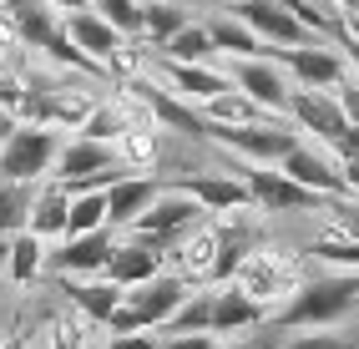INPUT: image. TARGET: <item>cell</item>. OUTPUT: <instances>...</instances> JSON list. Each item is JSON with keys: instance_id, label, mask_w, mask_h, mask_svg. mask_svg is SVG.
Here are the masks:
<instances>
[{"instance_id": "obj_1", "label": "cell", "mask_w": 359, "mask_h": 349, "mask_svg": "<svg viewBox=\"0 0 359 349\" xmlns=\"http://www.w3.org/2000/svg\"><path fill=\"white\" fill-rule=\"evenodd\" d=\"M359 304V273H339V278H314L304 284L289 304L278 309L283 329H309V324H339L349 309Z\"/></svg>"}, {"instance_id": "obj_2", "label": "cell", "mask_w": 359, "mask_h": 349, "mask_svg": "<svg viewBox=\"0 0 359 349\" xmlns=\"http://www.w3.org/2000/svg\"><path fill=\"white\" fill-rule=\"evenodd\" d=\"M0 6H6L0 15L11 20V31H15L20 41H31V46H41V51H51L56 61L81 66V71H102L97 56H86L81 46L56 26V15H51V6H46V0H0Z\"/></svg>"}, {"instance_id": "obj_3", "label": "cell", "mask_w": 359, "mask_h": 349, "mask_svg": "<svg viewBox=\"0 0 359 349\" xmlns=\"http://www.w3.org/2000/svg\"><path fill=\"white\" fill-rule=\"evenodd\" d=\"M187 299V284L182 278H167V273H152V278H142V284H127V294H122V304L111 309V329H122V334H132V329H147V324H162L167 314H172L177 304Z\"/></svg>"}, {"instance_id": "obj_4", "label": "cell", "mask_w": 359, "mask_h": 349, "mask_svg": "<svg viewBox=\"0 0 359 349\" xmlns=\"http://www.w3.org/2000/svg\"><path fill=\"white\" fill-rule=\"evenodd\" d=\"M56 172L66 182V193H86V188H107V182L122 177V157L97 137H76L56 152Z\"/></svg>"}, {"instance_id": "obj_5", "label": "cell", "mask_w": 359, "mask_h": 349, "mask_svg": "<svg viewBox=\"0 0 359 349\" xmlns=\"http://www.w3.org/2000/svg\"><path fill=\"white\" fill-rule=\"evenodd\" d=\"M61 152V137L51 127H15L6 142H0V172L20 177V182H36L41 172H51V162Z\"/></svg>"}, {"instance_id": "obj_6", "label": "cell", "mask_w": 359, "mask_h": 349, "mask_svg": "<svg viewBox=\"0 0 359 349\" xmlns=\"http://www.w3.org/2000/svg\"><path fill=\"white\" fill-rule=\"evenodd\" d=\"M203 213H208V207H203L198 198H187V193H167V198L157 193V198L132 218V233H137V238H147V243H167L172 233L193 228Z\"/></svg>"}, {"instance_id": "obj_7", "label": "cell", "mask_w": 359, "mask_h": 349, "mask_svg": "<svg viewBox=\"0 0 359 349\" xmlns=\"http://www.w3.org/2000/svg\"><path fill=\"white\" fill-rule=\"evenodd\" d=\"M208 142H223L243 157H263V162H278L289 147H299V132H283L273 122H243V127H228V122H212Z\"/></svg>"}, {"instance_id": "obj_8", "label": "cell", "mask_w": 359, "mask_h": 349, "mask_svg": "<svg viewBox=\"0 0 359 349\" xmlns=\"http://www.w3.org/2000/svg\"><path fill=\"white\" fill-rule=\"evenodd\" d=\"M228 15H238L258 41H273V46H309L314 41V31H309L304 20H294L278 0H238Z\"/></svg>"}, {"instance_id": "obj_9", "label": "cell", "mask_w": 359, "mask_h": 349, "mask_svg": "<svg viewBox=\"0 0 359 349\" xmlns=\"http://www.w3.org/2000/svg\"><path fill=\"white\" fill-rule=\"evenodd\" d=\"M243 182H248V193L258 207H269V213H304V207H324V193L314 188H304V182H294L289 172H248L243 167Z\"/></svg>"}, {"instance_id": "obj_10", "label": "cell", "mask_w": 359, "mask_h": 349, "mask_svg": "<svg viewBox=\"0 0 359 349\" xmlns=\"http://www.w3.org/2000/svg\"><path fill=\"white\" fill-rule=\"evenodd\" d=\"M228 81L243 91V97H253L263 111H283V102H289V86H283L278 66H273V61H263V56H238Z\"/></svg>"}, {"instance_id": "obj_11", "label": "cell", "mask_w": 359, "mask_h": 349, "mask_svg": "<svg viewBox=\"0 0 359 349\" xmlns=\"http://www.w3.org/2000/svg\"><path fill=\"white\" fill-rule=\"evenodd\" d=\"M289 107L294 116H299V127H309V132H319L324 142L334 147L339 137L349 132V122H344V111H339V102H329L319 86H304V91H289Z\"/></svg>"}, {"instance_id": "obj_12", "label": "cell", "mask_w": 359, "mask_h": 349, "mask_svg": "<svg viewBox=\"0 0 359 349\" xmlns=\"http://www.w3.org/2000/svg\"><path fill=\"white\" fill-rule=\"evenodd\" d=\"M278 172H289L294 182H304V188H314V193H324V198H344V193H349L344 172L334 167L329 157L309 152V147H289V152L278 157Z\"/></svg>"}, {"instance_id": "obj_13", "label": "cell", "mask_w": 359, "mask_h": 349, "mask_svg": "<svg viewBox=\"0 0 359 349\" xmlns=\"http://www.w3.org/2000/svg\"><path fill=\"white\" fill-rule=\"evenodd\" d=\"M107 253H111V233L102 223L91 233H66V248H56L51 259H46V268L51 273H86V268H102Z\"/></svg>"}, {"instance_id": "obj_14", "label": "cell", "mask_w": 359, "mask_h": 349, "mask_svg": "<svg viewBox=\"0 0 359 349\" xmlns=\"http://www.w3.org/2000/svg\"><path fill=\"white\" fill-rule=\"evenodd\" d=\"M273 61H283L304 86H339L344 81V61L334 51H319V46H278L269 51Z\"/></svg>"}, {"instance_id": "obj_15", "label": "cell", "mask_w": 359, "mask_h": 349, "mask_svg": "<svg viewBox=\"0 0 359 349\" xmlns=\"http://www.w3.org/2000/svg\"><path fill=\"white\" fill-rule=\"evenodd\" d=\"M157 264H162V253H157V243H147V238H137V243H122V248L111 243V253H107V264H102V273L111 278L116 289H127V284H142V278H152V273H157Z\"/></svg>"}, {"instance_id": "obj_16", "label": "cell", "mask_w": 359, "mask_h": 349, "mask_svg": "<svg viewBox=\"0 0 359 349\" xmlns=\"http://www.w3.org/2000/svg\"><path fill=\"white\" fill-rule=\"evenodd\" d=\"M132 97L147 107L152 116H162L167 127H177V132H187V137H208L212 132V122L203 111H193V107H182V102H172L167 91H157V86H147V81H132Z\"/></svg>"}, {"instance_id": "obj_17", "label": "cell", "mask_w": 359, "mask_h": 349, "mask_svg": "<svg viewBox=\"0 0 359 349\" xmlns=\"http://www.w3.org/2000/svg\"><path fill=\"white\" fill-rule=\"evenodd\" d=\"M61 31H66L71 41H76L86 56H97V61H111V51L122 46V31L107 26V20H102L97 11H91V6H86V11H71Z\"/></svg>"}, {"instance_id": "obj_18", "label": "cell", "mask_w": 359, "mask_h": 349, "mask_svg": "<svg viewBox=\"0 0 359 349\" xmlns=\"http://www.w3.org/2000/svg\"><path fill=\"white\" fill-rule=\"evenodd\" d=\"M102 193H107V223H132L162 188L152 177H116V182H107Z\"/></svg>"}, {"instance_id": "obj_19", "label": "cell", "mask_w": 359, "mask_h": 349, "mask_svg": "<svg viewBox=\"0 0 359 349\" xmlns=\"http://www.w3.org/2000/svg\"><path fill=\"white\" fill-rule=\"evenodd\" d=\"M167 76H172V86H177V91H187L193 102H208V97H218V91H228V86H233L228 76L208 71L203 61H172V56H167Z\"/></svg>"}, {"instance_id": "obj_20", "label": "cell", "mask_w": 359, "mask_h": 349, "mask_svg": "<svg viewBox=\"0 0 359 349\" xmlns=\"http://www.w3.org/2000/svg\"><path fill=\"white\" fill-rule=\"evenodd\" d=\"M182 193L187 198H198L203 207H243V203H253V193H248V182H238V177H193V182H182Z\"/></svg>"}, {"instance_id": "obj_21", "label": "cell", "mask_w": 359, "mask_h": 349, "mask_svg": "<svg viewBox=\"0 0 359 349\" xmlns=\"http://www.w3.org/2000/svg\"><path fill=\"white\" fill-rule=\"evenodd\" d=\"M263 319V304L248 299L243 289H228V294H212V319L208 329H248V324Z\"/></svg>"}, {"instance_id": "obj_22", "label": "cell", "mask_w": 359, "mask_h": 349, "mask_svg": "<svg viewBox=\"0 0 359 349\" xmlns=\"http://www.w3.org/2000/svg\"><path fill=\"white\" fill-rule=\"evenodd\" d=\"M66 207H71V193H66V182H56V188H46V193L31 203V218H26V228L36 233V238L66 233Z\"/></svg>"}, {"instance_id": "obj_23", "label": "cell", "mask_w": 359, "mask_h": 349, "mask_svg": "<svg viewBox=\"0 0 359 349\" xmlns=\"http://www.w3.org/2000/svg\"><path fill=\"white\" fill-rule=\"evenodd\" d=\"M203 31H208L212 46H218V51H228V56H263V41H258L238 15H212Z\"/></svg>"}, {"instance_id": "obj_24", "label": "cell", "mask_w": 359, "mask_h": 349, "mask_svg": "<svg viewBox=\"0 0 359 349\" xmlns=\"http://www.w3.org/2000/svg\"><path fill=\"white\" fill-rule=\"evenodd\" d=\"M31 203H36L31 182H20V177H6V172H0V238H6V233H20V228H26Z\"/></svg>"}, {"instance_id": "obj_25", "label": "cell", "mask_w": 359, "mask_h": 349, "mask_svg": "<svg viewBox=\"0 0 359 349\" xmlns=\"http://www.w3.org/2000/svg\"><path fill=\"white\" fill-rule=\"evenodd\" d=\"M66 294H71V304H81L91 319H111V309L122 304V289L111 284V278H102V284H81V278H66Z\"/></svg>"}, {"instance_id": "obj_26", "label": "cell", "mask_w": 359, "mask_h": 349, "mask_svg": "<svg viewBox=\"0 0 359 349\" xmlns=\"http://www.w3.org/2000/svg\"><path fill=\"white\" fill-rule=\"evenodd\" d=\"M203 107H208V111H203L208 122H228V127L263 122V107H258L253 97H243V91H233V86H228V91H218V97H208Z\"/></svg>"}, {"instance_id": "obj_27", "label": "cell", "mask_w": 359, "mask_h": 349, "mask_svg": "<svg viewBox=\"0 0 359 349\" xmlns=\"http://www.w3.org/2000/svg\"><path fill=\"white\" fill-rule=\"evenodd\" d=\"M182 26H187V11L172 6V0H152V6H142V36H152V46H167Z\"/></svg>"}, {"instance_id": "obj_28", "label": "cell", "mask_w": 359, "mask_h": 349, "mask_svg": "<svg viewBox=\"0 0 359 349\" xmlns=\"http://www.w3.org/2000/svg\"><path fill=\"white\" fill-rule=\"evenodd\" d=\"M107 223V193L102 188H86L71 198L66 207V233H91V228H102Z\"/></svg>"}, {"instance_id": "obj_29", "label": "cell", "mask_w": 359, "mask_h": 349, "mask_svg": "<svg viewBox=\"0 0 359 349\" xmlns=\"http://www.w3.org/2000/svg\"><path fill=\"white\" fill-rule=\"evenodd\" d=\"M162 56H172V61H208V56H218V46H212V36H208L203 26L187 20V26L162 46Z\"/></svg>"}, {"instance_id": "obj_30", "label": "cell", "mask_w": 359, "mask_h": 349, "mask_svg": "<svg viewBox=\"0 0 359 349\" xmlns=\"http://www.w3.org/2000/svg\"><path fill=\"white\" fill-rule=\"evenodd\" d=\"M208 319H212V294H193V299H182V304L167 314L162 324H167L172 334H203Z\"/></svg>"}, {"instance_id": "obj_31", "label": "cell", "mask_w": 359, "mask_h": 349, "mask_svg": "<svg viewBox=\"0 0 359 349\" xmlns=\"http://www.w3.org/2000/svg\"><path fill=\"white\" fill-rule=\"evenodd\" d=\"M309 253H314V259H329V264H354L359 268V238H354L349 228H339V223H334L329 233H319Z\"/></svg>"}, {"instance_id": "obj_32", "label": "cell", "mask_w": 359, "mask_h": 349, "mask_svg": "<svg viewBox=\"0 0 359 349\" xmlns=\"http://www.w3.org/2000/svg\"><path fill=\"white\" fill-rule=\"evenodd\" d=\"M91 11H97L107 26H116L122 36H142V6L137 0H86Z\"/></svg>"}, {"instance_id": "obj_33", "label": "cell", "mask_w": 359, "mask_h": 349, "mask_svg": "<svg viewBox=\"0 0 359 349\" xmlns=\"http://www.w3.org/2000/svg\"><path fill=\"white\" fill-rule=\"evenodd\" d=\"M36 268H41V243H36L31 228H20L15 243H11V278H15V284H31Z\"/></svg>"}, {"instance_id": "obj_34", "label": "cell", "mask_w": 359, "mask_h": 349, "mask_svg": "<svg viewBox=\"0 0 359 349\" xmlns=\"http://www.w3.org/2000/svg\"><path fill=\"white\" fill-rule=\"evenodd\" d=\"M81 137H97V142H116V137H127V122L116 116L111 107H91L86 122H81Z\"/></svg>"}, {"instance_id": "obj_35", "label": "cell", "mask_w": 359, "mask_h": 349, "mask_svg": "<svg viewBox=\"0 0 359 349\" xmlns=\"http://www.w3.org/2000/svg\"><path fill=\"white\" fill-rule=\"evenodd\" d=\"M334 147H339V157H344V167H339V172H344V182H349V188L359 193V132L349 127V132H344Z\"/></svg>"}, {"instance_id": "obj_36", "label": "cell", "mask_w": 359, "mask_h": 349, "mask_svg": "<svg viewBox=\"0 0 359 349\" xmlns=\"http://www.w3.org/2000/svg\"><path fill=\"white\" fill-rule=\"evenodd\" d=\"M294 349H359V334H314V339H304Z\"/></svg>"}, {"instance_id": "obj_37", "label": "cell", "mask_w": 359, "mask_h": 349, "mask_svg": "<svg viewBox=\"0 0 359 349\" xmlns=\"http://www.w3.org/2000/svg\"><path fill=\"white\" fill-rule=\"evenodd\" d=\"M339 111H344V122L359 132V86H344L339 81Z\"/></svg>"}, {"instance_id": "obj_38", "label": "cell", "mask_w": 359, "mask_h": 349, "mask_svg": "<svg viewBox=\"0 0 359 349\" xmlns=\"http://www.w3.org/2000/svg\"><path fill=\"white\" fill-rule=\"evenodd\" d=\"M127 157H142V162H147V157H152V142H147V137H127Z\"/></svg>"}, {"instance_id": "obj_39", "label": "cell", "mask_w": 359, "mask_h": 349, "mask_svg": "<svg viewBox=\"0 0 359 349\" xmlns=\"http://www.w3.org/2000/svg\"><path fill=\"white\" fill-rule=\"evenodd\" d=\"M51 11H86V0H46Z\"/></svg>"}, {"instance_id": "obj_40", "label": "cell", "mask_w": 359, "mask_h": 349, "mask_svg": "<svg viewBox=\"0 0 359 349\" xmlns=\"http://www.w3.org/2000/svg\"><path fill=\"white\" fill-rule=\"evenodd\" d=\"M11 132H15V116H11V111H0V142H6Z\"/></svg>"}, {"instance_id": "obj_41", "label": "cell", "mask_w": 359, "mask_h": 349, "mask_svg": "<svg viewBox=\"0 0 359 349\" xmlns=\"http://www.w3.org/2000/svg\"><path fill=\"white\" fill-rule=\"evenodd\" d=\"M11 46V20H0V51Z\"/></svg>"}, {"instance_id": "obj_42", "label": "cell", "mask_w": 359, "mask_h": 349, "mask_svg": "<svg viewBox=\"0 0 359 349\" xmlns=\"http://www.w3.org/2000/svg\"><path fill=\"white\" fill-rule=\"evenodd\" d=\"M344 41H349V61L359 66V36H344Z\"/></svg>"}, {"instance_id": "obj_43", "label": "cell", "mask_w": 359, "mask_h": 349, "mask_svg": "<svg viewBox=\"0 0 359 349\" xmlns=\"http://www.w3.org/2000/svg\"><path fill=\"white\" fill-rule=\"evenodd\" d=\"M339 6H344V0H339Z\"/></svg>"}, {"instance_id": "obj_44", "label": "cell", "mask_w": 359, "mask_h": 349, "mask_svg": "<svg viewBox=\"0 0 359 349\" xmlns=\"http://www.w3.org/2000/svg\"><path fill=\"white\" fill-rule=\"evenodd\" d=\"M203 349H208V344H203Z\"/></svg>"}]
</instances>
